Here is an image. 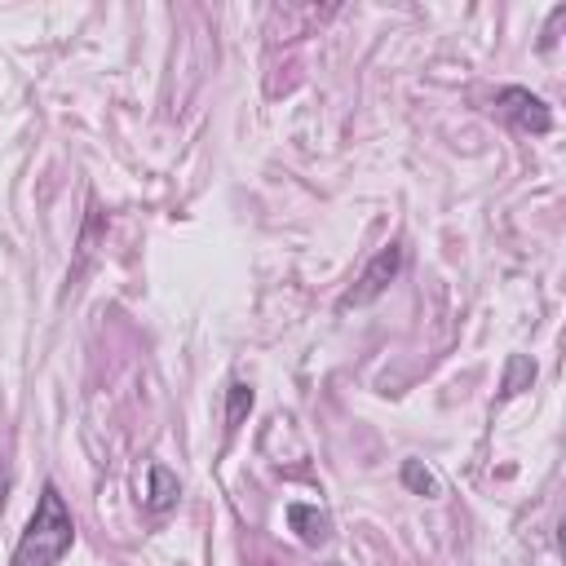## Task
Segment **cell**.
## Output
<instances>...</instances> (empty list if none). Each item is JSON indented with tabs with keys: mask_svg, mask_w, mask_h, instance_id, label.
Returning <instances> with one entry per match:
<instances>
[{
	"mask_svg": "<svg viewBox=\"0 0 566 566\" xmlns=\"http://www.w3.org/2000/svg\"><path fill=\"white\" fill-rule=\"evenodd\" d=\"M75 544V522H71V509L62 500V491L53 482H44L40 500H35V513L13 548V562L9 566H57Z\"/></svg>",
	"mask_w": 566,
	"mask_h": 566,
	"instance_id": "6da1fadb",
	"label": "cell"
},
{
	"mask_svg": "<svg viewBox=\"0 0 566 566\" xmlns=\"http://www.w3.org/2000/svg\"><path fill=\"white\" fill-rule=\"evenodd\" d=\"M402 270V248L398 243H385L371 261H367V270L358 274V283L340 296V310H349V305H367V301H376L389 283H394V274Z\"/></svg>",
	"mask_w": 566,
	"mask_h": 566,
	"instance_id": "7a4b0ae2",
	"label": "cell"
},
{
	"mask_svg": "<svg viewBox=\"0 0 566 566\" xmlns=\"http://www.w3.org/2000/svg\"><path fill=\"white\" fill-rule=\"evenodd\" d=\"M495 106H500V115L513 124V128H522V133H548L553 128V111L544 106V97H535L531 88H517V84H509V88H500V97H495Z\"/></svg>",
	"mask_w": 566,
	"mask_h": 566,
	"instance_id": "3957f363",
	"label": "cell"
},
{
	"mask_svg": "<svg viewBox=\"0 0 566 566\" xmlns=\"http://www.w3.org/2000/svg\"><path fill=\"white\" fill-rule=\"evenodd\" d=\"M287 522L301 535V544H310V548H318L332 535V522H327V513L318 504H287Z\"/></svg>",
	"mask_w": 566,
	"mask_h": 566,
	"instance_id": "277c9868",
	"label": "cell"
},
{
	"mask_svg": "<svg viewBox=\"0 0 566 566\" xmlns=\"http://www.w3.org/2000/svg\"><path fill=\"white\" fill-rule=\"evenodd\" d=\"M181 486H177V473L164 469V464H150V491H146V509L150 513H168L177 504Z\"/></svg>",
	"mask_w": 566,
	"mask_h": 566,
	"instance_id": "5b68a950",
	"label": "cell"
},
{
	"mask_svg": "<svg viewBox=\"0 0 566 566\" xmlns=\"http://www.w3.org/2000/svg\"><path fill=\"white\" fill-rule=\"evenodd\" d=\"M252 411V385H243V380H234L230 389H226V429H239V420Z\"/></svg>",
	"mask_w": 566,
	"mask_h": 566,
	"instance_id": "8992f818",
	"label": "cell"
},
{
	"mask_svg": "<svg viewBox=\"0 0 566 566\" xmlns=\"http://www.w3.org/2000/svg\"><path fill=\"white\" fill-rule=\"evenodd\" d=\"M402 482H407L416 495H442V482H438L420 460H407V464H402Z\"/></svg>",
	"mask_w": 566,
	"mask_h": 566,
	"instance_id": "52a82bcc",
	"label": "cell"
},
{
	"mask_svg": "<svg viewBox=\"0 0 566 566\" xmlns=\"http://www.w3.org/2000/svg\"><path fill=\"white\" fill-rule=\"evenodd\" d=\"M522 380H535V363H526L522 354L517 358H509V376H504V394H517V385Z\"/></svg>",
	"mask_w": 566,
	"mask_h": 566,
	"instance_id": "ba28073f",
	"label": "cell"
},
{
	"mask_svg": "<svg viewBox=\"0 0 566 566\" xmlns=\"http://www.w3.org/2000/svg\"><path fill=\"white\" fill-rule=\"evenodd\" d=\"M4 500H9V473H0V513H4Z\"/></svg>",
	"mask_w": 566,
	"mask_h": 566,
	"instance_id": "9c48e42d",
	"label": "cell"
}]
</instances>
